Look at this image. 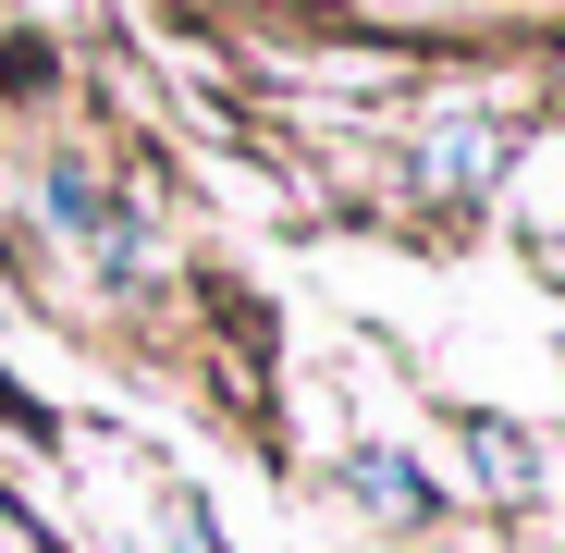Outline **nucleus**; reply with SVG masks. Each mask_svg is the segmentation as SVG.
Wrapping results in <instances>:
<instances>
[{"label": "nucleus", "instance_id": "f257e3e1", "mask_svg": "<svg viewBox=\"0 0 565 553\" xmlns=\"http://www.w3.org/2000/svg\"><path fill=\"white\" fill-rule=\"evenodd\" d=\"M504 160V124H467V136H430V184H480Z\"/></svg>", "mask_w": 565, "mask_h": 553}, {"label": "nucleus", "instance_id": "f03ea898", "mask_svg": "<svg viewBox=\"0 0 565 553\" xmlns=\"http://www.w3.org/2000/svg\"><path fill=\"white\" fill-rule=\"evenodd\" d=\"M344 480H356V492H382L394 517H430V480L406 468V455H356V468H344Z\"/></svg>", "mask_w": 565, "mask_h": 553}]
</instances>
